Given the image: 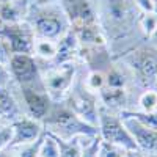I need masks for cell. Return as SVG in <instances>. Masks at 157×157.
Segmentation results:
<instances>
[{
	"instance_id": "obj_1",
	"label": "cell",
	"mask_w": 157,
	"mask_h": 157,
	"mask_svg": "<svg viewBox=\"0 0 157 157\" xmlns=\"http://www.w3.org/2000/svg\"><path fill=\"white\" fill-rule=\"evenodd\" d=\"M43 126L46 132L61 140H72L78 135H98V127L78 118L64 102H52Z\"/></svg>"
},
{
	"instance_id": "obj_2",
	"label": "cell",
	"mask_w": 157,
	"mask_h": 157,
	"mask_svg": "<svg viewBox=\"0 0 157 157\" xmlns=\"http://www.w3.org/2000/svg\"><path fill=\"white\" fill-rule=\"evenodd\" d=\"M30 17L27 22L32 25L33 33L36 38H46V39H58L68 33L71 29V24L61 8V3H44V5H35Z\"/></svg>"
},
{
	"instance_id": "obj_3",
	"label": "cell",
	"mask_w": 157,
	"mask_h": 157,
	"mask_svg": "<svg viewBox=\"0 0 157 157\" xmlns=\"http://www.w3.org/2000/svg\"><path fill=\"white\" fill-rule=\"evenodd\" d=\"M77 66L75 61L54 63L50 68L41 69V78L52 102H63L75 83Z\"/></svg>"
},
{
	"instance_id": "obj_4",
	"label": "cell",
	"mask_w": 157,
	"mask_h": 157,
	"mask_svg": "<svg viewBox=\"0 0 157 157\" xmlns=\"http://www.w3.org/2000/svg\"><path fill=\"white\" fill-rule=\"evenodd\" d=\"M17 93L24 113L33 118V120L43 123V120L47 116L52 107V99L43 83V78L39 77L35 82L17 85Z\"/></svg>"
},
{
	"instance_id": "obj_5",
	"label": "cell",
	"mask_w": 157,
	"mask_h": 157,
	"mask_svg": "<svg viewBox=\"0 0 157 157\" xmlns=\"http://www.w3.org/2000/svg\"><path fill=\"white\" fill-rule=\"evenodd\" d=\"M98 134L102 140L110 141L124 149L137 148L132 135L129 134L127 127L121 120V116L115 115L112 110L104 109L102 105H99V112H98Z\"/></svg>"
},
{
	"instance_id": "obj_6",
	"label": "cell",
	"mask_w": 157,
	"mask_h": 157,
	"mask_svg": "<svg viewBox=\"0 0 157 157\" xmlns=\"http://www.w3.org/2000/svg\"><path fill=\"white\" fill-rule=\"evenodd\" d=\"M126 64L143 86H152L157 78V49L140 47L126 57Z\"/></svg>"
},
{
	"instance_id": "obj_7",
	"label": "cell",
	"mask_w": 157,
	"mask_h": 157,
	"mask_svg": "<svg viewBox=\"0 0 157 157\" xmlns=\"http://www.w3.org/2000/svg\"><path fill=\"white\" fill-rule=\"evenodd\" d=\"M0 36L10 47L11 54H33L35 33L27 21L14 24H0Z\"/></svg>"
},
{
	"instance_id": "obj_8",
	"label": "cell",
	"mask_w": 157,
	"mask_h": 157,
	"mask_svg": "<svg viewBox=\"0 0 157 157\" xmlns=\"http://www.w3.org/2000/svg\"><path fill=\"white\" fill-rule=\"evenodd\" d=\"M63 102L66 104L78 118H82V120L86 121L88 124L98 127V112H99L98 96L86 91L85 86L82 90H75L72 86V90L69 91V94L66 96V99Z\"/></svg>"
},
{
	"instance_id": "obj_9",
	"label": "cell",
	"mask_w": 157,
	"mask_h": 157,
	"mask_svg": "<svg viewBox=\"0 0 157 157\" xmlns=\"http://www.w3.org/2000/svg\"><path fill=\"white\" fill-rule=\"evenodd\" d=\"M11 78L16 85H25L41 77L39 63L32 54H13L8 61Z\"/></svg>"
},
{
	"instance_id": "obj_10",
	"label": "cell",
	"mask_w": 157,
	"mask_h": 157,
	"mask_svg": "<svg viewBox=\"0 0 157 157\" xmlns=\"http://www.w3.org/2000/svg\"><path fill=\"white\" fill-rule=\"evenodd\" d=\"M124 126L127 127L129 134L132 135L138 149L143 152H157V129H152L146 124L138 121L137 118L129 115H120Z\"/></svg>"
},
{
	"instance_id": "obj_11",
	"label": "cell",
	"mask_w": 157,
	"mask_h": 157,
	"mask_svg": "<svg viewBox=\"0 0 157 157\" xmlns=\"http://www.w3.org/2000/svg\"><path fill=\"white\" fill-rule=\"evenodd\" d=\"M13 127V138L10 148L21 146L25 143H32L38 138H41L44 134V126L41 121H36L33 118L24 115L11 123Z\"/></svg>"
},
{
	"instance_id": "obj_12",
	"label": "cell",
	"mask_w": 157,
	"mask_h": 157,
	"mask_svg": "<svg viewBox=\"0 0 157 157\" xmlns=\"http://www.w3.org/2000/svg\"><path fill=\"white\" fill-rule=\"evenodd\" d=\"M24 115L17 85L11 82L8 86H0V123H13Z\"/></svg>"
},
{
	"instance_id": "obj_13",
	"label": "cell",
	"mask_w": 157,
	"mask_h": 157,
	"mask_svg": "<svg viewBox=\"0 0 157 157\" xmlns=\"http://www.w3.org/2000/svg\"><path fill=\"white\" fill-rule=\"evenodd\" d=\"M61 8L66 14L71 27L96 22L94 11L88 0H61Z\"/></svg>"
},
{
	"instance_id": "obj_14",
	"label": "cell",
	"mask_w": 157,
	"mask_h": 157,
	"mask_svg": "<svg viewBox=\"0 0 157 157\" xmlns=\"http://www.w3.org/2000/svg\"><path fill=\"white\" fill-rule=\"evenodd\" d=\"M99 101L104 109L107 110H121L126 104V91L124 88H112V86H104L99 93Z\"/></svg>"
},
{
	"instance_id": "obj_15",
	"label": "cell",
	"mask_w": 157,
	"mask_h": 157,
	"mask_svg": "<svg viewBox=\"0 0 157 157\" xmlns=\"http://www.w3.org/2000/svg\"><path fill=\"white\" fill-rule=\"evenodd\" d=\"M36 61H44V63H54L58 55V44L54 39H46V38H35L33 44V54Z\"/></svg>"
},
{
	"instance_id": "obj_16",
	"label": "cell",
	"mask_w": 157,
	"mask_h": 157,
	"mask_svg": "<svg viewBox=\"0 0 157 157\" xmlns=\"http://www.w3.org/2000/svg\"><path fill=\"white\" fill-rule=\"evenodd\" d=\"M129 5L126 0H109L107 2V14L113 22H123L129 16Z\"/></svg>"
},
{
	"instance_id": "obj_17",
	"label": "cell",
	"mask_w": 157,
	"mask_h": 157,
	"mask_svg": "<svg viewBox=\"0 0 157 157\" xmlns=\"http://www.w3.org/2000/svg\"><path fill=\"white\" fill-rule=\"evenodd\" d=\"M39 157H60V148H58L57 138L49 132H44L43 135L41 146H39Z\"/></svg>"
},
{
	"instance_id": "obj_18",
	"label": "cell",
	"mask_w": 157,
	"mask_h": 157,
	"mask_svg": "<svg viewBox=\"0 0 157 157\" xmlns=\"http://www.w3.org/2000/svg\"><path fill=\"white\" fill-rule=\"evenodd\" d=\"M57 143H58V148H60V157H80L82 146L78 145L77 138H72V140L57 138Z\"/></svg>"
},
{
	"instance_id": "obj_19",
	"label": "cell",
	"mask_w": 157,
	"mask_h": 157,
	"mask_svg": "<svg viewBox=\"0 0 157 157\" xmlns=\"http://www.w3.org/2000/svg\"><path fill=\"white\" fill-rule=\"evenodd\" d=\"M46 132V130H44ZM44 135V134H43ZM41 138H38L32 143H25L21 146H14L13 149V157H39V146H41Z\"/></svg>"
},
{
	"instance_id": "obj_20",
	"label": "cell",
	"mask_w": 157,
	"mask_h": 157,
	"mask_svg": "<svg viewBox=\"0 0 157 157\" xmlns=\"http://www.w3.org/2000/svg\"><path fill=\"white\" fill-rule=\"evenodd\" d=\"M85 90L90 91V93H99V91L105 86V75H104L101 71H91L86 78H85V83H83Z\"/></svg>"
},
{
	"instance_id": "obj_21",
	"label": "cell",
	"mask_w": 157,
	"mask_h": 157,
	"mask_svg": "<svg viewBox=\"0 0 157 157\" xmlns=\"http://www.w3.org/2000/svg\"><path fill=\"white\" fill-rule=\"evenodd\" d=\"M138 107L141 113H151L157 110V91L155 90H146L138 99Z\"/></svg>"
},
{
	"instance_id": "obj_22",
	"label": "cell",
	"mask_w": 157,
	"mask_h": 157,
	"mask_svg": "<svg viewBox=\"0 0 157 157\" xmlns=\"http://www.w3.org/2000/svg\"><path fill=\"white\" fill-rule=\"evenodd\" d=\"M124 151H126L124 148L118 146V145H113V143L101 138L99 149H98V157H123Z\"/></svg>"
},
{
	"instance_id": "obj_23",
	"label": "cell",
	"mask_w": 157,
	"mask_h": 157,
	"mask_svg": "<svg viewBox=\"0 0 157 157\" xmlns=\"http://www.w3.org/2000/svg\"><path fill=\"white\" fill-rule=\"evenodd\" d=\"M123 115H129V116H134L137 118L138 121H141L143 124H146L152 129H157V110L155 112H151V113H141V112H129V110H124L121 112Z\"/></svg>"
},
{
	"instance_id": "obj_24",
	"label": "cell",
	"mask_w": 157,
	"mask_h": 157,
	"mask_svg": "<svg viewBox=\"0 0 157 157\" xmlns=\"http://www.w3.org/2000/svg\"><path fill=\"white\" fill-rule=\"evenodd\" d=\"M140 24H141L143 32L151 36V33L157 29V14L155 13H145L140 19Z\"/></svg>"
},
{
	"instance_id": "obj_25",
	"label": "cell",
	"mask_w": 157,
	"mask_h": 157,
	"mask_svg": "<svg viewBox=\"0 0 157 157\" xmlns=\"http://www.w3.org/2000/svg\"><path fill=\"white\" fill-rule=\"evenodd\" d=\"M124 77L118 69H112L109 71V74L105 75V86H112V88H124Z\"/></svg>"
},
{
	"instance_id": "obj_26",
	"label": "cell",
	"mask_w": 157,
	"mask_h": 157,
	"mask_svg": "<svg viewBox=\"0 0 157 157\" xmlns=\"http://www.w3.org/2000/svg\"><path fill=\"white\" fill-rule=\"evenodd\" d=\"M11 138H13L11 123H0V149L10 148Z\"/></svg>"
},
{
	"instance_id": "obj_27",
	"label": "cell",
	"mask_w": 157,
	"mask_h": 157,
	"mask_svg": "<svg viewBox=\"0 0 157 157\" xmlns=\"http://www.w3.org/2000/svg\"><path fill=\"white\" fill-rule=\"evenodd\" d=\"M99 141H101V137L96 135L94 138H91L90 141H86L85 145H82V154H80V157H98Z\"/></svg>"
},
{
	"instance_id": "obj_28",
	"label": "cell",
	"mask_w": 157,
	"mask_h": 157,
	"mask_svg": "<svg viewBox=\"0 0 157 157\" xmlns=\"http://www.w3.org/2000/svg\"><path fill=\"white\" fill-rule=\"evenodd\" d=\"M11 50H10V47L6 46V43L3 41V38L0 36V64H6L8 66V61H10V58H11Z\"/></svg>"
},
{
	"instance_id": "obj_29",
	"label": "cell",
	"mask_w": 157,
	"mask_h": 157,
	"mask_svg": "<svg viewBox=\"0 0 157 157\" xmlns=\"http://www.w3.org/2000/svg\"><path fill=\"white\" fill-rule=\"evenodd\" d=\"M13 82L10 69L6 64H0V86H8Z\"/></svg>"
},
{
	"instance_id": "obj_30",
	"label": "cell",
	"mask_w": 157,
	"mask_h": 157,
	"mask_svg": "<svg viewBox=\"0 0 157 157\" xmlns=\"http://www.w3.org/2000/svg\"><path fill=\"white\" fill-rule=\"evenodd\" d=\"M135 2L143 13H155V2L154 0H135Z\"/></svg>"
},
{
	"instance_id": "obj_31",
	"label": "cell",
	"mask_w": 157,
	"mask_h": 157,
	"mask_svg": "<svg viewBox=\"0 0 157 157\" xmlns=\"http://www.w3.org/2000/svg\"><path fill=\"white\" fill-rule=\"evenodd\" d=\"M123 157H146V152H143L138 148H135V149H126Z\"/></svg>"
},
{
	"instance_id": "obj_32",
	"label": "cell",
	"mask_w": 157,
	"mask_h": 157,
	"mask_svg": "<svg viewBox=\"0 0 157 157\" xmlns=\"http://www.w3.org/2000/svg\"><path fill=\"white\" fill-rule=\"evenodd\" d=\"M0 157H13V149L11 148L0 149Z\"/></svg>"
},
{
	"instance_id": "obj_33",
	"label": "cell",
	"mask_w": 157,
	"mask_h": 157,
	"mask_svg": "<svg viewBox=\"0 0 157 157\" xmlns=\"http://www.w3.org/2000/svg\"><path fill=\"white\" fill-rule=\"evenodd\" d=\"M151 39H152V44H154V47L157 49V29L151 33Z\"/></svg>"
},
{
	"instance_id": "obj_34",
	"label": "cell",
	"mask_w": 157,
	"mask_h": 157,
	"mask_svg": "<svg viewBox=\"0 0 157 157\" xmlns=\"http://www.w3.org/2000/svg\"><path fill=\"white\" fill-rule=\"evenodd\" d=\"M35 2H36V5H44V3H54L57 0H35Z\"/></svg>"
},
{
	"instance_id": "obj_35",
	"label": "cell",
	"mask_w": 157,
	"mask_h": 157,
	"mask_svg": "<svg viewBox=\"0 0 157 157\" xmlns=\"http://www.w3.org/2000/svg\"><path fill=\"white\" fill-rule=\"evenodd\" d=\"M146 157H157V152H148Z\"/></svg>"
},
{
	"instance_id": "obj_36",
	"label": "cell",
	"mask_w": 157,
	"mask_h": 157,
	"mask_svg": "<svg viewBox=\"0 0 157 157\" xmlns=\"http://www.w3.org/2000/svg\"><path fill=\"white\" fill-rule=\"evenodd\" d=\"M0 2H14V0H0Z\"/></svg>"
},
{
	"instance_id": "obj_37",
	"label": "cell",
	"mask_w": 157,
	"mask_h": 157,
	"mask_svg": "<svg viewBox=\"0 0 157 157\" xmlns=\"http://www.w3.org/2000/svg\"><path fill=\"white\" fill-rule=\"evenodd\" d=\"M154 85H157V78H155V83H154Z\"/></svg>"
}]
</instances>
